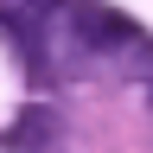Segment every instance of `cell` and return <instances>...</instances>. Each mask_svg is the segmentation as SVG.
I'll return each instance as SVG.
<instances>
[{
    "mask_svg": "<svg viewBox=\"0 0 153 153\" xmlns=\"http://www.w3.org/2000/svg\"><path fill=\"white\" fill-rule=\"evenodd\" d=\"M147 96H153V89H147Z\"/></svg>",
    "mask_w": 153,
    "mask_h": 153,
    "instance_id": "277c9868",
    "label": "cell"
},
{
    "mask_svg": "<svg viewBox=\"0 0 153 153\" xmlns=\"http://www.w3.org/2000/svg\"><path fill=\"white\" fill-rule=\"evenodd\" d=\"M19 7H38V13H64L70 0H19Z\"/></svg>",
    "mask_w": 153,
    "mask_h": 153,
    "instance_id": "3957f363",
    "label": "cell"
},
{
    "mask_svg": "<svg viewBox=\"0 0 153 153\" xmlns=\"http://www.w3.org/2000/svg\"><path fill=\"white\" fill-rule=\"evenodd\" d=\"M70 45L76 51H89V57H134V51H140L147 45V32L140 26H134V19L121 13V7H102V0H70Z\"/></svg>",
    "mask_w": 153,
    "mask_h": 153,
    "instance_id": "6da1fadb",
    "label": "cell"
},
{
    "mask_svg": "<svg viewBox=\"0 0 153 153\" xmlns=\"http://www.w3.org/2000/svg\"><path fill=\"white\" fill-rule=\"evenodd\" d=\"M51 128H57V121H51L45 108H26V115H19L7 134H0V147H13V153H32V147H45V140H51Z\"/></svg>",
    "mask_w": 153,
    "mask_h": 153,
    "instance_id": "7a4b0ae2",
    "label": "cell"
}]
</instances>
